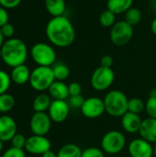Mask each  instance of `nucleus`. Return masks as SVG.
<instances>
[{
  "label": "nucleus",
  "mask_w": 156,
  "mask_h": 157,
  "mask_svg": "<svg viewBox=\"0 0 156 157\" xmlns=\"http://www.w3.org/2000/svg\"><path fill=\"white\" fill-rule=\"evenodd\" d=\"M10 142H11L12 147L17 148V149H24L25 150V145H26L27 138L22 133H17L12 138V140Z\"/></svg>",
  "instance_id": "nucleus-32"
},
{
  "label": "nucleus",
  "mask_w": 156,
  "mask_h": 157,
  "mask_svg": "<svg viewBox=\"0 0 156 157\" xmlns=\"http://www.w3.org/2000/svg\"><path fill=\"white\" fill-rule=\"evenodd\" d=\"M44 6L51 17L63 16L66 9L65 0H45Z\"/></svg>",
  "instance_id": "nucleus-19"
},
{
  "label": "nucleus",
  "mask_w": 156,
  "mask_h": 157,
  "mask_svg": "<svg viewBox=\"0 0 156 157\" xmlns=\"http://www.w3.org/2000/svg\"><path fill=\"white\" fill-rule=\"evenodd\" d=\"M31 72L29 71V68L24 63L17 65L16 67L12 68L10 77L12 82H14L16 85H25L26 83L29 82Z\"/></svg>",
  "instance_id": "nucleus-18"
},
{
  "label": "nucleus",
  "mask_w": 156,
  "mask_h": 157,
  "mask_svg": "<svg viewBox=\"0 0 156 157\" xmlns=\"http://www.w3.org/2000/svg\"><path fill=\"white\" fill-rule=\"evenodd\" d=\"M51 120L46 112H35L29 121V128L34 135L46 136L51 128Z\"/></svg>",
  "instance_id": "nucleus-10"
},
{
  "label": "nucleus",
  "mask_w": 156,
  "mask_h": 157,
  "mask_svg": "<svg viewBox=\"0 0 156 157\" xmlns=\"http://www.w3.org/2000/svg\"><path fill=\"white\" fill-rule=\"evenodd\" d=\"M51 68L53 71L55 80L64 82L70 75V69L67 66V64L63 63H55L51 66Z\"/></svg>",
  "instance_id": "nucleus-24"
},
{
  "label": "nucleus",
  "mask_w": 156,
  "mask_h": 157,
  "mask_svg": "<svg viewBox=\"0 0 156 157\" xmlns=\"http://www.w3.org/2000/svg\"><path fill=\"white\" fill-rule=\"evenodd\" d=\"M1 157H26V153L24 149H17L11 146L5 151Z\"/></svg>",
  "instance_id": "nucleus-33"
},
{
  "label": "nucleus",
  "mask_w": 156,
  "mask_h": 157,
  "mask_svg": "<svg viewBox=\"0 0 156 157\" xmlns=\"http://www.w3.org/2000/svg\"><path fill=\"white\" fill-rule=\"evenodd\" d=\"M51 101L52 99L49 94L40 93L34 98L32 103V109L34 112H46L49 109Z\"/></svg>",
  "instance_id": "nucleus-21"
},
{
  "label": "nucleus",
  "mask_w": 156,
  "mask_h": 157,
  "mask_svg": "<svg viewBox=\"0 0 156 157\" xmlns=\"http://www.w3.org/2000/svg\"><path fill=\"white\" fill-rule=\"evenodd\" d=\"M114 80L115 73L112 68H108L100 65L93 72L90 82L92 87L95 90L102 92L108 90L113 85Z\"/></svg>",
  "instance_id": "nucleus-8"
},
{
  "label": "nucleus",
  "mask_w": 156,
  "mask_h": 157,
  "mask_svg": "<svg viewBox=\"0 0 156 157\" xmlns=\"http://www.w3.org/2000/svg\"><path fill=\"white\" fill-rule=\"evenodd\" d=\"M17 123L15 120L8 116L0 117V140L2 142H9L17 134Z\"/></svg>",
  "instance_id": "nucleus-14"
},
{
  "label": "nucleus",
  "mask_w": 156,
  "mask_h": 157,
  "mask_svg": "<svg viewBox=\"0 0 156 157\" xmlns=\"http://www.w3.org/2000/svg\"><path fill=\"white\" fill-rule=\"evenodd\" d=\"M55 81L52 68L51 66H37L31 71L29 85L36 91L48 90Z\"/></svg>",
  "instance_id": "nucleus-5"
},
{
  "label": "nucleus",
  "mask_w": 156,
  "mask_h": 157,
  "mask_svg": "<svg viewBox=\"0 0 156 157\" xmlns=\"http://www.w3.org/2000/svg\"><path fill=\"white\" fill-rule=\"evenodd\" d=\"M41 157H57V154H55L54 152H52L51 150H50V151L44 153V154L41 155Z\"/></svg>",
  "instance_id": "nucleus-40"
},
{
  "label": "nucleus",
  "mask_w": 156,
  "mask_h": 157,
  "mask_svg": "<svg viewBox=\"0 0 156 157\" xmlns=\"http://www.w3.org/2000/svg\"><path fill=\"white\" fill-rule=\"evenodd\" d=\"M82 86L78 82H72L68 85V90L70 96L82 95Z\"/></svg>",
  "instance_id": "nucleus-35"
},
{
  "label": "nucleus",
  "mask_w": 156,
  "mask_h": 157,
  "mask_svg": "<svg viewBox=\"0 0 156 157\" xmlns=\"http://www.w3.org/2000/svg\"><path fill=\"white\" fill-rule=\"evenodd\" d=\"M139 133L143 139L151 144H156V119L147 118L143 120Z\"/></svg>",
  "instance_id": "nucleus-16"
},
{
  "label": "nucleus",
  "mask_w": 156,
  "mask_h": 157,
  "mask_svg": "<svg viewBox=\"0 0 156 157\" xmlns=\"http://www.w3.org/2000/svg\"><path fill=\"white\" fill-rule=\"evenodd\" d=\"M48 93L52 100H67L70 97L68 85L63 81L55 80L49 87Z\"/></svg>",
  "instance_id": "nucleus-17"
},
{
  "label": "nucleus",
  "mask_w": 156,
  "mask_h": 157,
  "mask_svg": "<svg viewBox=\"0 0 156 157\" xmlns=\"http://www.w3.org/2000/svg\"><path fill=\"white\" fill-rule=\"evenodd\" d=\"M51 148V143L46 136L32 135L27 138L25 150L31 155H42L44 153L50 151Z\"/></svg>",
  "instance_id": "nucleus-11"
},
{
  "label": "nucleus",
  "mask_w": 156,
  "mask_h": 157,
  "mask_svg": "<svg viewBox=\"0 0 156 157\" xmlns=\"http://www.w3.org/2000/svg\"><path fill=\"white\" fill-rule=\"evenodd\" d=\"M142 122L143 120L139 114H135L130 111L126 112L121 117V126L127 133L133 134L139 132Z\"/></svg>",
  "instance_id": "nucleus-15"
},
{
  "label": "nucleus",
  "mask_w": 156,
  "mask_h": 157,
  "mask_svg": "<svg viewBox=\"0 0 156 157\" xmlns=\"http://www.w3.org/2000/svg\"><path fill=\"white\" fill-rule=\"evenodd\" d=\"M145 111L148 118L156 119V97L153 93L145 102Z\"/></svg>",
  "instance_id": "nucleus-28"
},
{
  "label": "nucleus",
  "mask_w": 156,
  "mask_h": 157,
  "mask_svg": "<svg viewBox=\"0 0 156 157\" xmlns=\"http://www.w3.org/2000/svg\"><path fill=\"white\" fill-rule=\"evenodd\" d=\"M81 157H105V153L98 147H88L83 150Z\"/></svg>",
  "instance_id": "nucleus-30"
},
{
  "label": "nucleus",
  "mask_w": 156,
  "mask_h": 157,
  "mask_svg": "<svg viewBox=\"0 0 156 157\" xmlns=\"http://www.w3.org/2000/svg\"><path fill=\"white\" fill-rule=\"evenodd\" d=\"M142 18H143V13L141 9L135 6H131L124 14V20L132 27L138 25L142 21Z\"/></svg>",
  "instance_id": "nucleus-23"
},
{
  "label": "nucleus",
  "mask_w": 156,
  "mask_h": 157,
  "mask_svg": "<svg viewBox=\"0 0 156 157\" xmlns=\"http://www.w3.org/2000/svg\"><path fill=\"white\" fill-rule=\"evenodd\" d=\"M21 1L22 0H0V6L6 9L15 8L20 5Z\"/></svg>",
  "instance_id": "nucleus-36"
},
{
  "label": "nucleus",
  "mask_w": 156,
  "mask_h": 157,
  "mask_svg": "<svg viewBox=\"0 0 156 157\" xmlns=\"http://www.w3.org/2000/svg\"><path fill=\"white\" fill-rule=\"evenodd\" d=\"M81 148L74 144H66L63 145L57 152V157H81Z\"/></svg>",
  "instance_id": "nucleus-22"
},
{
  "label": "nucleus",
  "mask_w": 156,
  "mask_h": 157,
  "mask_svg": "<svg viewBox=\"0 0 156 157\" xmlns=\"http://www.w3.org/2000/svg\"><path fill=\"white\" fill-rule=\"evenodd\" d=\"M86 98L82 95H77V96H70L67 99V102L70 106L71 109H80L84 104Z\"/></svg>",
  "instance_id": "nucleus-31"
},
{
  "label": "nucleus",
  "mask_w": 156,
  "mask_h": 157,
  "mask_svg": "<svg viewBox=\"0 0 156 157\" xmlns=\"http://www.w3.org/2000/svg\"><path fill=\"white\" fill-rule=\"evenodd\" d=\"M30 56L38 66H52L56 63V52L51 44L37 42L30 49Z\"/></svg>",
  "instance_id": "nucleus-4"
},
{
  "label": "nucleus",
  "mask_w": 156,
  "mask_h": 157,
  "mask_svg": "<svg viewBox=\"0 0 156 157\" xmlns=\"http://www.w3.org/2000/svg\"><path fill=\"white\" fill-rule=\"evenodd\" d=\"M3 147H4V142H2V141L0 140V153H1L2 150H3Z\"/></svg>",
  "instance_id": "nucleus-43"
},
{
  "label": "nucleus",
  "mask_w": 156,
  "mask_h": 157,
  "mask_svg": "<svg viewBox=\"0 0 156 157\" xmlns=\"http://www.w3.org/2000/svg\"><path fill=\"white\" fill-rule=\"evenodd\" d=\"M0 29H1L2 34L5 38H6V39L13 38V36L15 34V29H14V26L12 24H10L8 22V23L5 24L3 27H1Z\"/></svg>",
  "instance_id": "nucleus-34"
},
{
  "label": "nucleus",
  "mask_w": 156,
  "mask_h": 157,
  "mask_svg": "<svg viewBox=\"0 0 156 157\" xmlns=\"http://www.w3.org/2000/svg\"><path fill=\"white\" fill-rule=\"evenodd\" d=\"M150 28H151V30H152V32L156 36V17L152 20V22H151V26H150Z\"/></svg>",
  "instance_id": "nucleus-39"
},
{
  "label": "nucleus",
  "mask_w": 156,
  "mask_h": 157,
  "mask_svg": "<svg viewBox=\"0 0 156 157\" xmlns=\"http://www.w3.org/2000/svg\"><path fill=\"white\" fill-rule=\"evenodd\" d=\"M70 109L71 108L67 100H52L48 109V115L52 122L62 123L67 120Z\"/></svg>",
  "instance_id": "nucleus-13"
},
{
  "label": "nucleus",
  "mask_w": 156,
  "mask_h": 157,
  "mask_svg": "<svg viewBox=\"0 0 156 157\" xmlns=\"http://www.w3.org/2000/svg\"><path fill=\"white\" fill-rule=\"evenodd\" d=\"M8 21H9V16L6 8L0 6V28L3 27L5 24L8 23Z\"/></svg>",
  "instance_id": "nucleus-37"
},
{
  "label": "nucleus",
  "mask_w": 156,
  "mask_h": 157,
  "mask_svg": "<svg viewBox=\"0 0 156 157\" xmlns=\"http://www.w3.org/2000/svg\"><path fill=\"white\" fill-rule=\"evenodd\" d=\"M48 40L53 46L66 48L75 40V29L72 21L66 16L51 17L45 29Z\"/></svg>",
  "instance_id": "nucleus-1"
},
{
  "label": "nucleus",
  "mask_w": 156,
  "mask_h": 157,
  "mask_svg": "<svg viewBox=\"0 0 156 157\" xmlns=\"http://www.w3.org/2000/svg\"><path fill=\"white\" fill-rule=\"evenodd\" d=\"M28 53V47L26 43L17 38L7 39L0 50L1 59L11 68L24 64L27 61Z\"/></svg>",
  "instance_id": "nucleus-2"
},
{
  "label": "nucleus",
  "mask_w": 156,
  "mask_h": 157,
  "mask_svg": "<svg viewBox=\"0 0 156 157\" xmlns=\"http://www.w3.org/2000/svg\"><path fill=\"white\" fill-rule=\"evenodd\" d=\"M150 6H151V8L156 12V0H151L150 1Z\"/></svg>",
  "instance_id": "nucleus-41"
},
{
  "label": "nucleus",
  "mask_w": 156,
  "mask_h": 157,
  "mask_svg": "<svg viewBox=\"0 0 156 157\" xmlns=\"http://www.w3.org/2000/svg\"><path fill=\"white\" fill-rule=\"evenodd\" d=\"M4 39H5V37L3 36V34H2V31H1V29H0V50H1V48H2V46H3V44H4Z\"/></svg>",
  "instance_id": "nucleus-42"
},
{
  "label": "nucleus",
  "mask_w": 156,
  "mask_h": 157,
  "mask_svg": "<svg viewBox=\"0 0 156 157\" xmlns=\"http://www.w3.org/2000/svg\"><path fill=\"white\" fill-rule=\"evenodd\" d=\"M144 110H145V102L143 99L139 98H132L129 99L128 111L140 115Z\"/></svg>",
  "instance_id": "nucleus-27"
},
{
  "label": "nucleus",
  "mask_w": 156,
  "mask_h": 157,
  "mask_svg": "<svg viewBox=\"0 0 156 157\" xmlns=\"http://www.w3.org/2000/svg\"><path fill=\"white\" fill-rule=\"evenodd\" d=\"M152 93H153V94H154V96H155V97H156V86H155V88L154 89V91H153Z\"/></svg>",
  "instance_id": "nucleus-45"
},
{
  "label": "nucleus",
  "mask_w": 156,
  "mask_h": 157,
  "mask_svg": "<svg viewBox=\"0 0 156 157\" xmlns=\"http://www.w3.org/2000/svg\"><path fill=\"white\" fill-rule=\"evenodd\" d=\"M15 98L12 95L5 93L0 95V112L6 113L9 112L15 106Z\"/></svg>",
  "instance_id": "nucleus-25"
},
{
  "label": "nucleus",
  "mask_w": 156,
  "mask_h": 157,
  "mask_svg": "<svg viewBox=\"0 0 156 157\" xmlns=\"http://www.w3.org/2000/svg\"><path fill=\"white\" fill-rule=\"evenodd\" d=\"M100 65L108 68H111L113 65V58L110 55H104L100 60Z\"/></svg>",
  "instance_id": "nucleus-38"
},
{
  "label": "nucleus",
  "mask_w": 156,
  "mask_h": 157,
  "mask_svg": "<svg viewBox=\"0 0 156 157\" xmlns=\"http://www.w3.org/2000/svg\"><path fill=\"white\" fill-rule=\"evenodd\" d=\"M11 81L10 75L6 72L0 70V95L7 92L10 87Z\"/></svg>",
  "instance_id": "nucleus-29"
},
{
  "label": "nucleus",
  "mask_w": 156,
  "mask_h": 157,
  "mask_svg": "<svg viewBox=\"0 0 156 157\" xmlns=\"http://www.w3.org/2000/svg\"><path fill=\"white\" fill-rule=\"evenodd\" d=\"M131 6H133V0H108L107 2V9L116 15L125 14Z\"/></svg>",
  "instance_id": "nucleus-20"
},
{
  "label": "nucleus",
  "mask_w": 156,
  "mask_h": 157,
  "mask_svg": "<svg viewBox=\"0 0 156 157\" xmlns=\"http://www.w3.org/2000/svg\"><path fill=\"white\" fill-rule=\"evenodd\" d=\"M100 145L105 154L118 155L121 153L126 146V137L121 132L111 130L103 135Z\"/></svg>",
  "instance_id": "nucleus-6"
},
{
  "label": "nucleus",
  "mask_w": 156,
  "mask_h": 157,
  "mask_svg": "<svg viewBox=\"0 0 156 157\" xmlns=\"http://www.w3.org/2000/svg\"><path fill=\"white\" fill-rule=\"evenodd\" d=\"M106 113L114 118H121L128 112L129 98L120 90H110L103 98Z\"/></svg>",
  "instance_id": "nucleus-3"
},
{
  "label": "nucleus",
  "mask_w": 156,
  "mask_h": 157,
  "mask_svg": "<svg viewBox=\"0 0 156 157\" xmlns=\"http://www.w3.org/2000/svg\"><path fill=\"white\" fill-rule=\"evenodd\" d=\"M131 157H154V146L142 137L131 140L128 144Z\"/></svg>",
  "instance_id": "nucleus-12"
},
{
  "label": "nucleus",
  "mask_w": 156,
  "mask_h": 157,
  "mask_svg": "<svg viewBox=\"0 0 156 157\" xmlns=\"http://www.w3.org/2000/svg\"><path fill=\"white\" fill-rule=\"evenodd\" d=\"M80 110L82 115L87 119H97L106 112L104 100L98 97L87 98L85 99Z\"/></svg>",
  "instance_id": "nucleus-9"
},
{
  "label": "nucleus",
  "mask_w": 156,
  "mask_h": 157,
  "mask_svg": "<svg viewBox=\"0 0 156 157\" xmlns=\"http://www.w3.org/2000/svg\"><path fill=\"white\" fill-rule=\"evenodd\" d=\"M116 14L112 11L106 9L104 10L99 16V23L104 28H111L117 21H116Z\"/></svg>",
  "instance_id": "nucleus-26"
},
{
  "label": "nucleus",
  "mask_w": 156,
  "mask_h": 157,
  "mask_svg": "<svg viewBox=\"0 0 156 157\" xmlns=\"http://www.w3.org/2000/svg\"><path fill=\"white\" fill-rule=\"evenodd\" d=\"M133 27L128 24L125 20L117 21L111 28L109 37L111 42L119 47L128 44L133 37Z\"/></svg>",
  "instance_id": "nucleus-7"
},
{
  "label": "nucleus",
  "mask_w": 156,
  "mask_h": 157,
  "mask_svg": "<svg viewBox=\"0 0 156 157\" xmlns=\"http://www.w3.org/2000/svg\"><path fill=\"white\" fill-rule=\"evenodd\" d=\"M154 156L156 157V144H154Z\"/></svg>",
  "instance_id": "nucleus-44"
}]
</instances>
